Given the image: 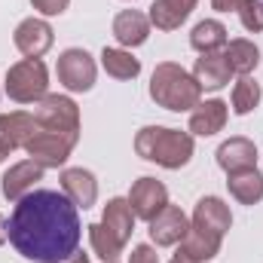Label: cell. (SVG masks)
<instances>
[{
  "label": "cell",
  "instance_id": "ac0fdd59",
  "mask_svg": "<svg viewBox=\"0 0 263 263\" xmlns=\"http://www.w3.org/2000/svg\"><path fill=\"white\" fill-rule=\"evenodd\" d=\"M114 37H117V43L123 49H135V46L147 43V37H150V18L144 12H138V9L117 12V18H114Z\"/></svg>",
  "mask_w": 263,
  "mask_h": 263
},
{
  "label": "cell",
  "instance_id": "9a60e30c",
  "mask_svg": "<svg viewBox=\"0 0 263 263\" xmlns=\"http://www.w3.org/2000/svg\"><path fill=\"white\" fill-rule=\"evenodd\" d=\"M227 117H230V107L227 101L220 98H211V101H199L190 114V135L199 138H211L227 126Z\"/></svg>",
  "mask_w": 263,
  "mask_h": 263
},
{
  "label": "cell",
  "instance_id": "cb8c5ba5",
  "mask_svg": "<svg viewBox=\"0 0 263 263\" xmlns=\"http://www.w3.org/2000/svg\"><path fill=\"white\" fill-rule=\"evenodd\" d=\"M223 59L230 62L233 73L251 77V70H257V65H260V49H257L254 40L239 37V40H230V43L223 46Z\"/></svg>",
  "mask_w": 263,
  "mask_h": 263
},
{
  "label": "cell",
  "instance_id": "30bf717a",
  "mask_svg": "<svg viewBox=\"0 0 263 263\" xmlns=\"http://www.w3.org/2000/svg\"><path fill=\"white\" fill-rule=\"evenodd\" d=\"M187 230H190V220H187V214L178 208V205H165L153 220H150V239H153V245L156 248H172V245H181V239L187 236Z\"/></svg>",
  "mask_w": 263,
  "mask_h": 263
},
{
  "label": "cell",
  "instance_id": "f1b7e54d",
  "mask_svg": "<svg viewBox=\"0 0 263 263\" xmlns=\"http://www.w3.org/2000/svg\"><path fill=\"white\" fill-rule=\"evenodd\" d=\"M31 6L40 15H62V12H67L70 0H31Z\"/></svg>",
  "mask_w": 263,
  "mask_h": 263
},
{
  "label": "cell",
  "instance_id": "8fae6325",
  "mask_svg": "<svg viewBox=\"0 0 263 263\" xmlns=\"http://www.w3.org/2000/svg\"><path fill=\"white\" fill-rule=\"evenodd\" d=\"M43 165L40 162H34V159H22V162H15V165H9L6 168V175H3V196L9 199V202H18L22 196H28L31 190H34V184L37 181H43Z\"/></svg>",
  "mask_w": 263,
  "mask_h": 263
},
{
  "label": "cell",
  "instance_id": "8992f818",
  "mask_svg": "<svg viewBox=\"0 0 263 263\" xmlns=\"http://www.w3.org/2000/svg\"><path fill=\"white\" fill-rule=\"evenodd\" d=\"M55 73H59V83L65 86L67 92H89L95 86V77H98V67L95 59L80 49V46H70L59 55L55 62Z\"/></svg>",
  "mask_w": 263,
  "mask_h": 263
},
{
  "label": "cell",
  "instance_id": "7402d4cb",
  "mask_svg": "<svg viewBox=\"0 0 263 263\" xmlns=\"http://www.w3.org/2000/svg\"><path fill=\"white\" fill-rule=\"evenodd\" d=\"M227 187L230 196L242 205H257L263 199V175L257 168H245V172H233L227 175Z\"/></svg>",
  "mask_w": 263,
  "mask_h": 263
},
{
  "label": "cell",
  "instance_id": "4316f807",
  "mask_svg": "<svg viewBox=\"0 0 263 263\" xmlns=\"http://www.w3.org/2000/svg\"><path fill=\"white\" fill-rule=\"evenodd\" d=\"M263 92H260V83L251 80V77H242L236 86H233V114L236 117H248L257 104H260Z\"/></svg>",
  "mask_w": 263,
  "mask_h": 263
},
{
  "label": "cell",
  "instance_id": "277c9868",
  "mask_svg": "<svg viewBox=\"0 0 263 263\" xmlns=\"http://www.w3.org/2000/svg\"><path fill=\"white\" fill-rule=\"evenodd\" d=\"M3 92L18 104H37L49 95V70L40 59H22L9 65Z\"/></svg>",
  "mask_w": 263,
  "mask_h": 263
},
{
  "label": "cell",
  "instance_id": "44dd1931",
  "mask_svg": "<svg viewBox=\"0 0 263 263\" xmlns=\"http://www.w3.org/2000/svg\"><path fill=\"white\" fill-rule=\"evenodd\" d=\"M101 223H104L120 242H129L132 233H135V211H132L129 199H123V196L107 199V205H104V211H101Z\"/></svg>",
  "mask_w": 263,
  "mask_h": 263
},
{
  "label": "cell",
  "instance_id": "d6a6232c",
  "mask_svg": "<svg viewBox=\"0 0 263 263\" xmlns=\"http://www.w3.org/2000/svg\"><path fill=\"white\" fill-rule=\"evenodd\" d=\"M65 263H89V254H83V251H77L70 260H65Z\"/></svg>",
  "mask_w": 263,
  "mask_h": 263
},
{
  "label": "cell",
  "instance_id": "d6986e66",
  "mask_svg": "<svg viewBox=\"0 0 263 263\" xmlns=\"http://www.w3.org/2000/svg\"><path fill=\"white\" fill-rule=\"evenodd\" d=\"M199 0H153L150 3V25H156L159 31H175L187 22V15L196 9Z\"/></svg>",
  "mask_w": 263,
  "mask_h": 263
},
{
  "label": "cell",
  "instance_id": "603a6c76",
  "mask_svg": "<svg viewBox=\"0 0 263 263\" xmlns=\"http://www.w3.org/2000/svg\"><path fill=\"white\" fill-rule=\"evenodd\" d=\"M227 43H230V37H227V28H223L217 18H202L196 28L190 31V46L196 49L199 55L220 52Z\"/></svg>",
  "mask_w": 263,
  "mask_h": 263
},
{
  "label": "cell",
  "instance_id": "f546056e",
  "mask_svg": "<svg viewBox=\"0 0 263 263\" xmlns=\"http://www.w3.org/2000/svg\"><path fill=\"white\" fill-rule=\"evenodd\" d=\"M129 263H159V254L153 245H135L129 254Z\"/></svg>",
  "mask_w": 263,
  "mask_h": 263
},
{
  "label": "cell",
  "instance_id": "e575fe53",
  "mask_svg": "<svg viewBox=\"0 0 263 263\" xmlns=\"http://www.w3.org/2000/svg\"><path fill=\"white\" fill-rule=\"evenodd\" d=\"M172 263H196V260H190V257H184V254H175V260Z\"/></svg>",
  "mask_w": 263,
  "mask_h": 263
},
{
  "label": "cell",
  "instance_id": "52a82bcc",
  "mask_svg": "<svg viewBox=\"0 0 263 263\" xmlns=\"http://www.w3.org/2000/svg\"><path fill=\"white\" fill-rule=\"evenodd\" d=\"M34 117H37V126L43 129L80 135V107L67 95H46L43 101L34 104Z\"/></svg>",
  "mask_w": 263,
  "mask_h": 263
},
{
  "label": "cell",
  "instance_id": "9c48e42d",
  "mask_svg": "<svg viewBox=\"0 0 263 263\" xmlns=\"http://www.w3.org/2000/svg\"><path fill=\"white\" fill-rule=\"evenodd\" d=\"M126 199H129L135 217H141V220L150 223V220L168 205V190H165V184L156 181V178H138V181L132 184V190H129Z\"/></svg>",
  "mask_w": 263,
  "mask_h": 263
},
{
  "label": "cell",
  "instance_id": "836d02e7",
  "mask_svg": "<svg viewBox=\"0 0 263 263\" xmlns=\"http://www.w3.org/2000/svg\"><path fill=\"white\" fill-rule=\"evenodd\" d=\"M9 153H12V150H9V144H6V141H0V162H3Z\"/></svg>",
  "mask_w": 263,
  "mask_h": 263
},
{
  "label": "cell",
  "instance_id": "5bb4252c",
  "mask_svg": "<svg viewBox=\"0 0 263 263\" xmlns=\"http://www.w3.org/2000/svg\"><path fill=\"white\" fill-rule=\"evenodd\" d=\"M193 77H196V83L202 86V92H217V89L230 86L233 67L223 59V52H208V55H199L196 59Z\"/></svg>",
  "mask_w": 263,
  "mask_h": 263
},
{
  "label": "cell",
  "instance_id": "484cf974",
  "mask_svg": "<svg viewBox=\"0 0 263 263\" xmlns=\"http://www.w3.org/2000/svg\"><path fill=\"white\" fill-rule=\"evenodd\" d=\"M86 230H89V245H92V251H95L104 263H114L120 254H123L126 242H120L101 220H98V223H89Z\"/></svg>",
  "mask_w": 263,
  "mask_h": 263
},
{
  "label": "cell",
  "instance_id": "7a4b0ae2",
  "mask_svg": "<svg viewBox=\"0 0 263 263\" xmlns=\"http://www.w3.org/2000/svg\"><path fill=\"white\" fill-rule=\"evenodd\" d=\"M193 135L181 129H165V126H144L135 135V153L147 162H156L168 172L184 168L193 159Z\"/></svg>",
  "mask_w": 263,
  "mask_h": 263
},
{
  "label": "cell",
  "instance_id": "7c38bea8",
  "mask_svg": "<svg viewBox=\"0 0 263 263\" xmlns=\"http://www.w3.org/2000/svg\"><path fill=\"white\" fill-rule=\"evenodd\" d=\"M214 156H217V165H220L227 175L245 172V168H257V147H254V141H248V138H242V135L223 141Z\"/></svg>",
  "mask_w": 263,
  "mask_h": 263
},
{
  "label": "cell",
  "instance_id": "5b68a950",
  "mask_svg": "<svg viewBox=\"0 0 263 263\" xmlns=\"http://www.w3.org/2000/svg\"><path fill=\"white\" fill-rule=\"evenodd\" d=\"M77 141H80V135L52 132V129H43V126H40V129L28 138V144H25L22 150H25L34 162H40L43 168H62L67 159H70Z\"/></svg>",
  "mask_w": 263,
  "mask_h": 263
},
{
  "label": "cell",
  "instance_id": "d590c367",
  "mask_svg": "<svg viewBox=\"0 0 263 263\" xmlns=\"http://www.w3.org/2000/svg\"><path fill=\"white\" fill-rule=\"evenodd\" d=\"M114 263H117V260H114Z\"/></svg>",
  "mask_w": 263,
  "mask_h": 263
},
{
  "label": "cell",
  "instance_id": "ffe728a7",
  "mask_svg": "<svg viewBox=\"0 0 263 263\" xmlns=\"http://www.w3.org/2000/svg\"><path fill=\"white\" fill-rule=\"evenodd\" d=\"M40 129L37 126V117L34 114H25V110H9V114H0V141L9 144V150H18L28 144V138Z\"/></svg>",
  "mask_w": 263,
  "mask_h": 263
},
{
  "label": "cell",
  "instance_id": "83f0119b",
  "mask_svg": "<svg viewBox=\"0 0 263 263\" xmlns=\"http://www.w3.org/2000/svg\"><path fill=\"white\" fill-rule=\"evenodd\" d=\"M239 18H242V28L245 31L260 34L263 31V0H245L239 6Z\"/></svg>",
  "mask_w": 263,
  "mask_h": 263
},
{
  "label": "cell",
  "instance_id": "6da1fadb",
  "mask_svg": "<svg viewBox=\"0 0 263 263\" xmlns=\"http://www.w3.org/2000/svg\"><path fill=\"white\" fill-rule=\"evenodd\" d=\"M9 242L25 260L65 263L80 251V208L59 190H31L15 202L9 220Z\"/></svg>",
  "mask_w": 263,
  "mask_h": 263
},
{
  "label": "cell",
  "instance_id": "4dcf8cb0",
  "mask_svg": "<svg viewBox=\"0 0 263 263\" xmlns=\"http://www.w3.org/2000/svg\"><path fill=\"white\" fill-rule=\"evenodd\" d=\"M242 3H245V0H211V9H214V12H239Z\"/></svg>",
  "mask_w": 263,
  "mask_h": 263
},
{
  "label": "cell",
  "instance_id": "2e32d148",
  "mask_svg": "<svg viewBox=\"0 0 263 263\" xmlns=\"http://www.w3.org/2000/svg\"><path fill=\"white\" fill-rule=\"evenodd\" d=\"M193 223L202 230H211L217 236H227L230 227H233V214H230V205L220 196H202L193 208Z\"/></svg>",
  "mask_w": 263,
  "mask_h": 263
},
{
  "label": "cell",
  "instance_id": "ba28073f",
  "mask_svg": "<svg viewBox=\"0 0 263 263\" xmlns=\"http://www.w3.org/2000/svg\"><path fill=\"white\" fill-rule=\"evenodd\" d=\"M52 40H55L52 25H49L46 18H37V15L18 22V28H15V34H12L15 49H18L25 59H40V55H46V52L52 49Z\"/></svg>",
  "mask_w": 263,
  "mask_h": 263
},
{
  "label": "cell",
  "instance_id": "3957f363",
  "mask_svg": "<svg viewBox=\"0 0 263 263\" xmlns=\"http://www.w3.org/2000/svg\"><path fill=\"white\" fill-rule=\"evenodd\" d=\"M150 98L165 107V110H175V114H184V110H193L199 101H202V86L196 83V77L190 70H184L175 62H162V65L153 67V77H150Z\"/></svg>",
  "mask_w": 263,
  "mask_h": 263
},
{
  "label": "cell",
  "instance_id": "e0dca14e",
  "mask_svg": "<svg viewBox=\"0 0 263 263\" xmlns=\"http://www.w3.org/2000/svg\"><path fill=\"white\" fill-rule=\"evenodd\" d=\"M220 242H223V236H217V233H211V230H202L196 223H190L187 236L181 239L178 254H184V257H190V260H196V263H208L220 254Z\"/></svg>",
  "mask_w": 263,
  "mask_h": 263
},
{
  "label": "cell",
  "instance_id": "4fadbf2b",
  "mask_svg": "<svg viewBox=\"0 0 263 263\" xmlns=\"http://www.w3.org/2000/svg\"><path fill=\"white\" fill-rule=\"evenodd\" d=\"M62 193H65L77 208H92L98 199V181L89 168H65L62 172Z\"/></svg>",
  "mask_w": 263,
  "mask_h": 263
},
{
  "label": "cell",
  "instance_id": "1f68e13d",
  "mask_svg": "<svg viewBox=\"0 0 263 263\" xmlns=\"http://www.w3.org/2000/svg\"><path fill=\"white\" fill-rule=\"evenodd\" d=\"M9 242V230H6V217L0 214V245H6Z\"/></svg>",
  "mask_w": 263,
  "mask_h": 263
},
{
  "label": "cell",
  "instance_id": "d4e9b609",
  "mask_svg": "<svg viewBox=\"0 0 263 263\" xmlns=\"http://www.w3.org/2000/svg\"><path fill=\"white\" fill-rule=\"evenodd\" d=\"M101 67L114 80H135L141 73V62L132 55L129 49H114V46H104L101 49Z\"/></svg>",
  "mask_w": 263,
  "mask_h": 263
}]
</instances>
